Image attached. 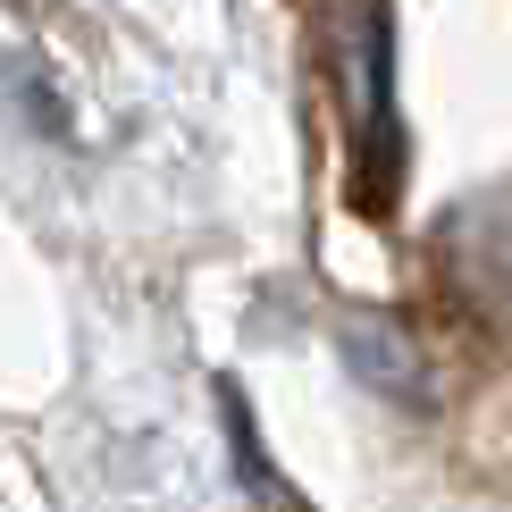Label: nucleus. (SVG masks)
<instances>
[{"label":"nucleus","instance_id":"1","mask_svg":"<svg viewBox=\"0 0 512 512\" xmlns=\"http://www.w3.org/2000/svg\"><path fill=\"white\" fill-rule=\"evenodd\" d=\"M328 84L345 118L353 210L387 219L403 202V126H395V9L387 0H336L328 9Z\"/></svg>","mask_w":512,"mask_h":512},{"label":"nucleus","instance_id":"2","mask_svg":"<svg viewBox=\"0 0 512 512\" xmlns=\"http://www.w3.org/2000/svg\"><path fill=\"white\" fill-rule=\"evenodd\" d=\"M336 345H345L353 378H361V387H378L387 403H403V412H429V403H437V370L420 361V345H412L403 319L345 311V319H336Z\"/></svg>","mask_w":512,"mask_h":512},{"label":"nucleus","instance_id":"3","mask_svg":"<svg viewBox=\"0 0 512 512\" xmlns=\"http://www.w3.org/2000/svg\"><path fill=\"white\" fill-rule=\"evenodd\" d=\"M219 412H227V454H236V479L252 487V504H261V512H303V504H294V487H286V471H277L269 445H261V420L244 412L236 387H219Z\"/></svg>","mask_w":512,"mask_h":512},{"label":"nucleus","instance_id":"4","mask_svg":"<svg viewBox=\"0 0 512 512\" xmlns=\"http://www.w3.org/2000/svg\"><path fill=\"white\" fill-rule=\"evenodd\" d=\"M0 110L26 126V135H59V126H68V110L51 101V76H42L34 59H0Z\"/></svg>","mask_w":512,"mask_h":512},{"label":"nucleus","instance_id":"5","mask_svg":"<svg viewBox=\"0 0 512 512\" xmlns=\"http://www.w3.org/2000/svg\"><path fill=\"white\" fill-rule=\"evenodd\" d=\"M9 9H34V0H9Z\"/></svg>","mask_w":512,"mask_h":512}]
</instances>
